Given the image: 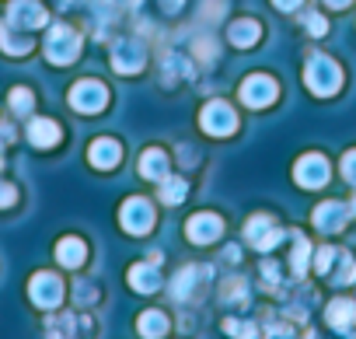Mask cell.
Instances as JSON below:
<instances>
[{"mask_svg":"<svg viewBox=\"0 0 356 339\" xmlns=\"http://www.w3.org/2000/svg\"><path fill=\"white\" fill-rule=\"evenodd\" d=\"M161 200L171 203V207H175V203H182V200H186V182L164 175V179H161Z\"/></svg>","mask_w":356,"mask_h":339,"instance_id":"obj_22","label":"cell"},{"mask_svg":"<svg viewBox=\"0 0 356 339\" xmlns=\"http://www.w3.org/2000/svg\"><path fill=\"white\" fill-rule=\"evenodd\" d=\"M304 81H307V88L314 91V95H335L339 91V84H342V70L335 67V60H328V56H321V53H314L311 60H307V70H304Z\"/></svg>","mask_w":356,"mask_h":339,"instance_id":"obj_1","label":"cell"},{"mask_svg":"<svg viewBox=\"0 0 356 339\" xmlns=\"http://www.w3.org/2000/svg\"><path fill=\"white\" fill-rule=\"evenodd\" d=\"M349 210H353V214H356V196H353V203H349Z\"/></svg>","mask_w":356,"mask_h":339,"instance_id":"obj_32","label":"cell"},{"mask_svg":"<svg viewBox=\"0 0 356 339\" xmlns=\"http://www.w3.org/2000/svg\"><path fill=\"white\" fill-rule=\"evenodd\" d=\"M224 329H227L234 339H252V336H255V325H248V322H234V318H227Z\"/></svg>","mask_w":356,"mask_h":339,"instance_id":"obj_25","label":"cell"},{"mask_svg":"<svg viewBox=\"0 0 356 339\" xmlns=\"http://www.w3.org/2000/svg\"><path fill=\"white\" fill-rule=\"evenodd\" d=\"M259 22H234L231 25V42L238 46V49H248V46H255L259 42Z\"/></svg>","mask_w":356,"mask_h":339,"instance_id":"obj_19","label":"cell"},{"mask_svg":"<svg viewBox=\"0 0 356 339\" xmlns=\"http://www.w3.org/2000/svg\"><path fill=\"white\" fill-rule=\"evenodd\" d=\"M342 175H346L349 182H356V150L346 154V161H342Z\"/></svg>","mask_w":356,"mask_h":339,"instance_id":"obj_27","label":"cell"},{"mask_svg":"<svg viewBox=\"0 0 356 339\" xmlns=\"http://www.w3.org/2000/svg\"><path fill=\"white\" fill-rule=\"evenodd\" d=\"M200 126H203L210 136H227V133L238 129V116H234L231 105H224V102H210V105L203 109V116H200Z\"/></svg>","mask_w":356,"mask_h":339,"instance_id":"obj_3","label":"cell"},{"mask_svg":"<svg viewBox=\"0 0 356 339\" xmlns=\"http://www.w3.org/2000/svg\"><path fill=\"white\" fill-rule=\"evenodd\" d=\"M119 217H122V228H126L129 235H147V231L154 228V210H150V203L140 200V196L126 200Z\"/></svg>","mask_w":356,"mask_h":339,"instance_id":"obj_6","label":"cell"},{"mask_svg":"<svg viewBox=\"0 0 356 339\" xmlns=\"http://www.w3.org/2000/svg\"><path fill=\"white\" fill-rule=\"evenodd\" d=\"M56 259L67 266V269H77L84 262V242L81 238H63L60 249H56Z\"/></svg>","mask_w":356,"mask_h":339,"instance_id":"obj_18","label":"cell"},{"mask_svg":"<svg viewBox=\"0 0 356 339\" xmlns=\"http://www.w3.org/2000/svg\"><path fill=\"white\" fill-rule=\"evenodd\" d=\"M29 140H32L35 147H56V143H60V126H56L53 119H32Z\"/></svg>","mask_w":356,"mask_h":339,"instance_id":"obj_16","label":"cell"},{"mask_svg":"<svg viewBox=\"0 0 356 339\" xmlns=\"http://www.w3.org/2000/svg\"><path fill=\"white\" fill-rule=\"evenodd\" d=\"M140 175H143V179L161 182V179L168 175V157H164L161 150H147V154L140 157Z\"/></svg>","mask_w":356,"mask_h":339,"instance_id":"obj_17","label":"cell"},{"mask_svg":"<svg viewBox=\"0 0 356 339\" xmlns=\"http://www.w3.org/2000/svg\"><path fill=\"white\" fill-rule=\"evenodd\" d=\"M105 102H108V91H105V84H98V81H81V84H74V91H70V105H74L77 112H102Z\"/></svg>","mask_w":356,"mask_h":339,"instance_id":"obj_5","label":"cell"},{"mask_svg":"<svg viewBox=\"0 0 356 339\" xmlns=\"http://www.w3.org/2000/svg\"><path fill=\"white\" fill-rule=\"evenodd\" d=\"M77 53H81V36L67 25H53L49 36H46V56L63 67V63L77 60Z\"/></svg>","mask_w":356,"mask_h":339,"instance_id":"obj_2","label":"cell"},{"mask_svg":"<svg viewBox=\"0 0 356 339\" xmlns=\"http://www.w3.org/2000/svg\"><path fill=\"white\" fill-rule=\"evenodd\" d=\"M328 8H349V0H325Z\"/></svg>","mask_w":356,"mask_h":339,"instance_id":"obj_30","label":"cell"},{"mask_svg":"<svg viewBox=\"0 0 356 339\" xmlns=\"http://www.w3.org/2000/svg\"><path fill=\"white\" fill-rule=\"evenodd\" d=\"M0 140H11V129H0Z\"/></svg>","mask_w":356,"mask_h":339,"instance_id":"obj_31","label":"cell"},{"mask_svg":"<svg viewBox=\"0 0 356 339\" xmlns=\"http://www.w3.org/2000/svg\"><path fill=\"white\" fill-rule=\"evenodd\" d=\"M11 109L22 112V116L32 112V91H29V88H15V91H11Z\"/></svg>","mask_w":356,"mask_h":339,"instance_id":"obj_24","label":"cell"},{"mask_svg":"<svg viewBox=\"0 0 356 339\" xmlns=\"http://www.w3.org/2000/svg\"><path fill=\"white\" fill-rule=\"evenodd\" d=\"M29 297H32L39 308H56L60 297H63L60 276H53V273H35L32 283H29Z\"/></svg>","mask_w":356,"mask_h":339,"instance_id":"obj_7","label":"cell"},{"mask_svg":"<svg viewBox=\"0 0 356 339\" xmlns=\"http://www.w3.org/2000/svg\"><path fill=\"white\" fill-rule=\"evenodd\" d=\"M112 67H115L119 74H136V70L143 67V49H140V42H133V39L119 42V46L112 49Z\"/></svg>","mask_w":356,"mask_h":339,"instance_id":"obj_11","label":"cell"},{"mask_svg":"<svg viewBox=\"0 0 356 339\" xmlns=\"http://www.w3.org/2000/svg\"><path fill=\"white\" fill-rule=\"evenodd\" d=\"M220 231H224V224H220V217H213V214H196V217L189 221V228H186L189 242H196V245L217 242Z\"/></svg>","mask_w":356,"mask_h":339,"instance_id":"obj_12","label":"cell"},{"mask_svg":"<svg viewBox=\"0 0 356 339\" xmlns=\"http://www.w3.org/2000/svg\"><path fill=\"white\" fill-rule=\"evenodd\" d=\"M67 4H70V0H67Z\"/></svg>","mask_w":356,"mask_h":339,"instance_id":"obj_33","label":"cell"},{"mask_svg":"<svg viewBox=\"0 0 356 339\" xmlns=\"http://www.w3.org/2000/svg\"><path fill=\"white\" fill-rule=\"evenodd\" d=\"M346 217H349V210H346L342 203H335V200H328V203H321V207L314 210V224H318L321 231H339V228L346 224Z\"/></svg>","mask_w":356,"mask_h":339,"instance_id":"obj_13","label":"cell"},{"mask_svg":"<svg viewBox=\"0 0 356 339\" xmlns=\"http://www.w3.org/2000/svg\"><path fill=\"white\" fill-rule=\"evenodd\" d=\"M273 98H276V81L266 77V74H255V77H248V81L241 84V102H245L248 109H262V105H269Z\"/></svg>","mask_w":356,"mask_h":339,"instance_id":"obj_9","label":"cell"},{"mask_svg":"<svg viewBox=\"0 0 356 339\" xmlns=\"http://www.w3.org/2000/svg\"><path fill=\"white\" fill-rule=\"evenodd\" d=\"M307 255H311V245L304 242V238H297V249H293V273L297 276H304V269H307Z\"/></svg>","mask_w":356,"mask_h":339,"instance_id":"obj_23","label":"cell"},{"mask_svg":"<svg viewBox=\"0 0 356 339\" xmlns=\"http://www.w3.org/2000/svg\"><path fill=\"white\" fill-rule=\"evenodd\" d=\"M11 203H15V186L0 182V207H11Z\"/></svg>","mask_w":356,"mask_h":339,"instance_id":"obj_28","label":"cell"},{"mask_svg":"<svg viewBox=\"0 0 356 339\" xmlns=\"http://www.w3.org/2000/svg\"><path fill=\"white\" fill-rule=\"evenodd\" d=\"M245 235H248V242L255 245V249H276L280 245V238H283V231L269 221V217H252L248 221V228H245Z\"/></svg>","mask_w":356,"mask_h":339,"instance_id":"obj_10","label":"cell"},{"mask_svg":"<svg viewBox=\"0 0 356 339\" xmlns=\"http://www.w3.org/2000/svg\"><path fill=\"white\" fill-rule=\"evenodd\" d=\"M353 322H356V304H353V301H332V304H328V325L349 329Z\"/></svg>","mask_w":356,"mask_h":339,"instance_id":"obj_20","label":"cell"},{"mask_svg":"<svg viewBox=\"0 0 356 339\" xmlns=\"http://www.w3.org/2000/svg\"><path fill=\"white\" fill-rule=\"evenodd\" d=\"M8 22H11V29H42L46 11H42L39 0H15L8 8Z\"/></svg>","mask_w":356,"mask_h":339,"instance_id":"obj_8","label":"cell"},{"mask_svg":"<svg viewBox=\"0 0 356 339\" xmlns=\"http://www.w3.org/2000/svg\"><path fill=\"white\" fill-rule=\"evenodd\" d=\"M136 325H140V332H143L147 339H157V336H161V332L168 329V318H164L161 311H143Z\"/></svg>","mask_w":356,"mask_h":339,"instance_id":"obj_21","label":"cell"},{"mask_svg":"<svg viewBox=\"0 0 356 339\" xmlns=\"http://www.w3.org/2000/svg\"><path fill=\"white\" fill-rule=\"evenodd\" d=\"M304 25H307L311 36H325V32H328V25H325L321 15H304Z\"/></svg>","mask_w":356,"mask_h":339,"instance_id":"obj_26","label":"cell"},{"mask_svg":"<svg viewBox=\"0 0 356 339\" xmlns=\"http://www.w3.org/2000/svg\"><path fill=\"white\" fill-rule=\"evenodd\" d=\"M119 154H122L119 143L108 140V136H105V140H95L91 150H88V157H91L95 168H115V164H119Z\"/></svg>","mask_w":356,"mask_h":339,"instance_id":"obj_14","label":"cell"},{"mask_svg":"<svg viewBox=\"0 0 356 339\" xmlns=\"http://www.w3.org/2000/svg\"><path fill=\"white\" fill-rule=\"evenodd\" d=\"M129 287H133V290H143V294H154V290L161 287V276H157V269H154V259L129 269Z\"/></svg>","mask_w":356,"mask_h":339,"instance_id":"obj_15","label":"cell"},{"mask_svg":"<svg viewBox=\"0 0 356 339\" xmlns=\"http://www.w3.org/2000/svg\"><path fill=\"white\" fill-rule=\"evenodd\" d=\"M273 4H276L280 11H293V8H300V0H273Z\"/></svg>","mask_w":356,"mask_h":339,"instance_id":"obj_29","label":"cell"},{"mask_svg":"<svg viewBox=\"0 0 356 339\" xmlns=\"http://www.w3.org/2000/svg\"><path fill=\"white\" fill-rule=\"evenodd\" d=\"M293 179H297L304 189H321V186L328 182V161H325L321 154H307V157H300L297 168H293Z\"/></svg>","mask_w":356,"mask_h":339,"instance_id":"obj_4","label":"cell"}]
</instances>
